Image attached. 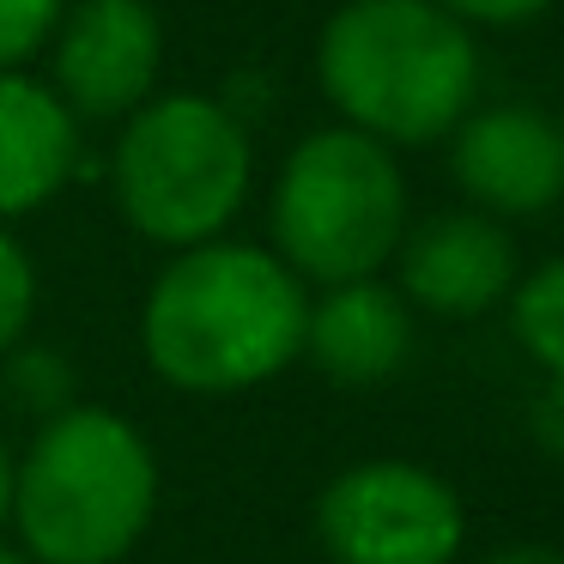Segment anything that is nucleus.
<instances>
[{
	"instance_id": "20",
	"label": "nucleus",
	"mask_w": 564,
	"mask_h": 564,
	"mask_svg": "<svg viewBox=\"0 0 564 564\" xmlns=\"http://www.w3.org/2000/svg\"><path fill=\"white\" fill-rule=\"evenodd\" d=\"M0 564H31V558H25L19 546H0Z\"/></svg>"
},
{
	"instance_id": "6",
	"label": "nucleus",
	"mask_w": 564,
	"mask_h": 564,
	"mask_svg": "<svg viewBox=\"0 0 564 564\" xmlns=\"http://www.w3.org/2000/svg\"><path fill=\"white\" fill-rule=\"evenodd\" d=\"M316 540L328 564H455L467 546V510L443 474L370 455L322 486Z\"/></svg>"
},
{
	"instance_id": "2",
	"label": "nucleus",
	"mask_w": 564,
	"mask_h": 564,
	"mask_svg": "<svg viewBox=\"0 0 564 564\" xmlns=\"http://www.w3.org/2000/svg\"><path fill=\"white\" fill-rule=\"evenodd\" d=\"M159 455L134 419L67 401L13 462L19 552L31 564H122L159 516Z\"/></svg>"
},
{
	"instance_id": "13",
	"label": "nucleus",
	"mask_w": 564,
	"mask_h": 564,
	"mask_svg": "<svg viewBox=\"0 0 564 564\" xmlns=\"http://www.w3.org/2000/svg\"><path fill=\"white\" fill-rule=\"evenodd\" d=\"M31 316H37V261L0 225V358L25 346Z\"/></svg>"
},
{
	"instance_id": "8",
	"label": "nucleus",
	"mask_w": 564,
	"mask_h": 564,
	"mask_svg": "<svg viewBox=\"0 0 564 564\" xmlns=\"http://www.w3.org/2000/svg\"><path fill=\"white\" fill-rule=\"evenodd\" d=\"M394 268H401L406 304L443 322H467V316L510 304L516 280H522L510 231L491 213H474V207L413 225L401 237V249H394Z\"/></svg>"
},
{
	"instance_id": "3",
	"label": "nucleus",
	"mask_w": 564,
	"mask_h": 564,
	"mask_svg": "<svg viewBox=\"0 0 564 564\" xmlns=\"http://www.w3.org/2000/svg\"><path fill=\"white\" fill-rule=\"evenodd\" d=\"M316 79L346 128L382 147H431L474 110L479 50L437 0H346L322 25Z\"/></svg>"
},
{
	"instance_id": "14",
	"label": "nucleus",
	"mask_w": 564,
	"mask_h": 564,
	"mask_svg": "<svg viewBox=\"0 0 564 564\" xmlns=\"http://www.w3.org/2000/svg\"><path fill=\"white\" fill-rule=\"evenodd\" d=\"M67 0H0V74H25L31 55L50 50Z\"/></svg>"
},
{
	"instance_id": "5",
	"label": "nucleus",
	"mask_w": 564,
	"mask_h": 564,
	"mask_svg": "<svg viewBox=\"0 0 564 564\" xmlns=\"http://www.w3.org/2000/svg\"><path fill=\"white\" fill-rule=\"evenodd\" d=\"M273 256L304 285L377 280L406 237V176L394 147L358 128L297 140L273 183Z\"/></svg>"
},
{
	"instance_id": "10",
	"label": "nucleus",
	"mask_w": 564,
	"mask_h": 564,
	"mask_svg": "<svg viewBox=\"0 0 564 564\" xmlns=\"http://www.w3.org/2000/svg\"><path fill=\"white\" fill-rule=\"evenodd\" d=\"M413 352V304L382 280H346L322 285L304 322V358L328 382L370 389L389 382Z\"/></svg>"
},
{
	"instance_id": "19",
	"label": "nucleus",
	"mask_w": 564,
	"mask_h": 564,
	"mask_svg": "<svg viewBox=\"0 0 564 564\" xmlns=\"http://www.w3.org/2000/svg\"><path fill=\"white\" fill-rule=\"evenodd\" d=\"M13 462L19 455L7 449V437H0V528H7V516H13Z\"/></svg>"
},
{
	"instance_id": "9",
	"label": "nucleus",
	"mask_w": 564,
	"mask_h": 564,
	"mask_svg": "<svg viewBox=\"0 0 564 564\" xmlns=\"http://www.w3.org/2000/svg\"><path fill=\"white\" fill-rule=\"evenodd\" d=\"M449 140V171L474 200V213L528 219L564 195V134L540 110H522V104L467 110Z\"/></svg>"
},
{
	"instance_id": "21",
	"label": "nucleus",
	"mask_w": 564,
	"mask_h": 564,
	"mask_svg": "<svg viewBox=\"0 0 564 564\" xmlns=\"http://www.w3.org/2000/svg\"><path fill=\"white\" fill-rule=\"evenodd\" d=\"M558 134H564V128H558Z\"/></svg>"
},
{
	"instance_id": "17",
	"label": "nucleus",
	"mask_w": 564,
	"mask_h": 564,
	"mask_svg": "<svg viewBox=\"0 0 564 564\" xmlns=\"http://www.w3.org/2000/svg\"><path fill=\"white\" fill-rule=\"evenodd\" d=\"M534 437L564 467V382H546V394L534 401Z\"/></svg>"
},
{
	"instance_id": "18",
	"label": "nucleus",
	"mask_w": 564,
	"mask_h": 564,
	"mask_svg": "<svg viewBox=\"0 0 564 564\" xmlns=\"http://www.w3.org/2000/svg\"><path fill=\"white\" fill-rule=\"evenodd\" d=\"M467 564H564V546H552V540H510V546H491Z\"/></svg>"
},
{
	"instance_id": "11",
	"label": "nucleus",
	"mask_w": 564,
	"mask_h": 564,
	"mask_svg": "<svg viewBox=\"0 0 564 564\" xmlns=\"http://www.w3.org/2000/svg\"><path fill=\"white\" fill-rule=\"evenodd\" d=\"M79 164V116L55 86L0 74V225L50 207Z\"/></svg>"
},
{
	"instance_id": "1",
	"label": "nucleus",
	"mask_w": 564,
	"mask_h": 564,
	"mask_svg": "<svg viewBox=\"0 0 564 564\" xmlns=\"http://www.w3.org/2000/svg\"><path fill=\"white\" fill-rule=\"evenodd\" d=\"M310 285L261 243L176 249L140 304V352L183 394H249L304 358Z\"/></svg>"
},
{
	"instance_id": "12",
	"label": "nucleus",
	"mask_w": 564,
	"mask_h": 564,
	"mask_svg": "<svg viewBox=\"0 0 564 564\" xmlns=\"http://www.w3.org/2000/svg\"><path fill=\"white\" fill-rule=\"evenodd\" d=\"M510 328H516V340H522V352L534 358L552 382H564V256L540 261L528 280H516Z\"/></svg>"
},
{
	"instance_id": "4",
	"label": "nucleus",
	"mask_w": 564,
	"mask_h": 564,
	"mask_svg": "<svg viewBox=\"0 0 564 564\" xmlns=\"http://www.w3.org/2000/svg\"><path fill=\"white\" fill-rule=\"evenodd\" d=\"M256 183L249 128L225 98L164 91L122 122L110 159V195L128 231L159 249H195L225 237Z\"/></svg>"
},
{
	"instance_id": "16",
	"label": "nucleus",
	"mask_w": 564,
	"mask_h": 564,
	"mask_svg": "<svg viewBox=\"0 0 564 564\" xmlns=\"http://www.w3.org/2000/svg\"><path fill=\"white\" fill-rule=\"evenodd\" d=\"M443 13H455L462 25H522V19H540L552 0H437Z\"/></svg>"
},
{
	"instance_id": "15",
	"label": "nucleus",
	"mask_w": 564,
	"mask_h": 564,
	"mask_svg": "<svg viewBox=\"0 0 564 564\" xmlns=\"http://www.w3.org/2000/svg\"><path fill=\"white\" fill-rule=\"evenodd\" d=\"M67 382L74 377H67V365L55 352H25V346L7 352V389H13L25 406H37L43 419L67 406Z\"/></svg>"
},
{
	"instance_id": "7",
	"label": "nucleus",
	"mask_w": 564,
	"mask_h": 564,
	"mask_svg": "<svg viewBox=\"0 0 564 564\" xmlns=\"http://www.w3.org/2000/svg\"><path fill=\"white\" fill-rule=\"evenodd\" d=\"M164 19L152 0H67L50 37V86L74 116L116 122L159 98Z\"/></svg>"
}]
</instances>
